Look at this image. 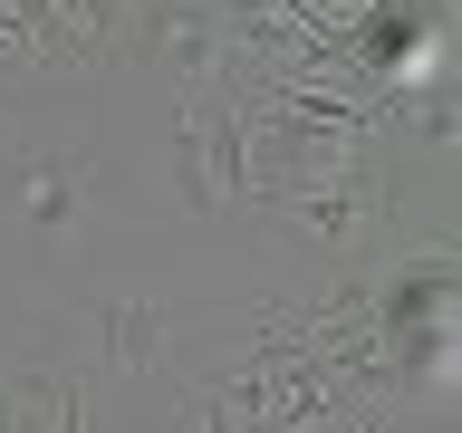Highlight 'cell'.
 Returning a JSON list of instances; mask_svg holds the SVG:
<instances>
[{"mask_svg": "<svg viewBox=\"0 0 462 433\" xmlns=\"http://www.w3.org/2000/svg\"><path fill=\"white\" fill-rule=\"evenodd\" d=\"M164 173H173V202L202 212V222L241 202V106H231V87H183L173 135H164Z\"/></svg>", "mask_w": 462, "mask_h": 433, "instance_id": "1", "label": "cell"}, {"mask_svg": "<svg viewBox=\"0 0 462 433\" xmlns=\"http://www.w3.org/2000/svg\"><path fill=\"white\" fill-rule=\"evenodd\" d=\"M173 318L154 299H106L97 309V385H164Z\"/></svg>", "mask_w": 462, "mask_h": 433, "instance_id": "3", "label": "cell"}, {"mask_svg": "<svg viewBox=\"0 0 462 433\" xmlns=\"http://www.w3.org/2000/svg\"><path fill=\"white\" fill-rule=\"evenodd\" d=\"M125 58L164 68L173 97H183V87H222L231 78V20H222V0H154V10H135V20H125Z\"/></svg>", "mask_w": 462, "mask_h": 433, "instance_id": "2", "label": "cell"}, {"mask_svg": "<svg viewBox=\"0 0 462 433\" xmlns=\"http://www.w3.org/2000/svg\"><path fill=\"white\" fill-rule=\"evenodd\" d=\"M87 414V375H0V433H78Z\"/></svg>", "mask_w": 462, "mask_h": 433, "instance_id": "4", "label": "cell"}, {"mask_svg": "<svg viewBox=\"0 0 462 433\" xmlns=\"http://www.w3.org/2000/svg\"><path fill=\"white\" fill-rule=\"evenodd\" d=\"M78 193H87V183H78V164H39V173H29V193H20V212H29L39 231H58L68 212H78Z\"/></svg>", "mask_w": 462, "mask_h": 433, "instance_id": "5", "label": "cell"}]
</instances>
